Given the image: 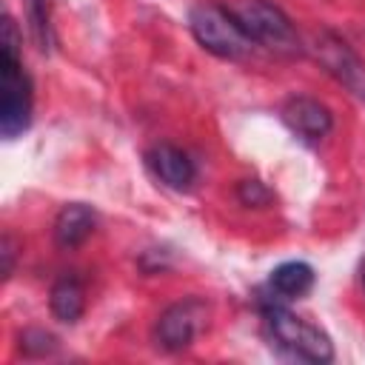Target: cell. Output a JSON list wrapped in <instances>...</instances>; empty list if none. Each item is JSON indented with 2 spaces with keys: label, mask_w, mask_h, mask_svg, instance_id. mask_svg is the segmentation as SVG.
Here are the masks:
<instances>
[{
  "label": "cell",
  "mask_w": 365,
  "mask_h": 365,
  "mask_svg": "<svg viewBox=\"0 0 365 365\" xmlns=\"http://www.w3.org/2000/svg\"><path fill=\"white\" fill-rule=\"evenodd\" d=\"M20 29L6 14L0 34V134L6 140L20 137L31 123V80L20 57Z\"/></svg>",
  "instance_id": "obj_1"
},
{
  "label": "cell",
  "mask_w": 365,
  "mask_h": 365,
  "mask_svg": "<svg viewBox=\"0 0 365 365\" xmlns=\"http://www.w3.org/2000/svg\"><path fill=\"white\" fill-rule=\"evenodd\" d=\"M228 11L237 17L240 29L248 34V40L254 46H262L279 57L302 54L299 34H297L291 17L279 6H274L268 0H234V3H228Z\"/></svg>",
  "instance_id": "obj_2"
},
{
  "label": "cell",
  "mask_w": 365,
  "mask_h": 365,
  "mask_svg": "<svg viewBox=\"0 0 365 365\" xmlns=\"http://www.w3.org/2000/svg\"><path fill=\"white\" fill-rule=\"evenodd\" d=\"M188 26H191L194 40L205 51H211L214 57L242 60L254 48V43L248 40V34L240 29L237 17L222 3H214V0L197 3L191 9V14H188Z\"/></svg>",
  "instance_id": "obj_3"
},
{
  "label": "cell",
  "mask_w": 365,
  "mask_h": 365,
  "mask_svg": "<svg viewBox=\"0 0 365 365\" xmlns=\"http://www.w3.org/2000/svg\"><path fill=\"white\" fill-rule=\"evenodd\" d=\"M265 328H268V336L288 354L299 356V359H308V362H331L334 359V342L331 336L297 317L294 311L282 308V305H265Z\"/></svg>",
  "instance_id": "obj_4"
},
{
  "label": "cell",
  "mask_w": 365,
  "mask_h": 365,
  "mask_svg": "<svg viewBox=\"0 0 365 365\" xmlns=\"http://www.w3.org/2000/svg\"><path fill=\"white\" fill-rule=\"evenodd\" d=\"M205 325H208V302H202L200 297H188L168 305L157 317L154 339L163 351H182L197 339V334Z\"/></svg>",
  "instance_id": "obj_5"
},
{
  "label": "cell",
  "mask_w": 365,
  "mask_h": 365,
  "mask_svg": "<svg viewBox=\"0 0 365 365\" xmlns=\"http://www.w3.org/2000/svg\"><path fill=\"white\" fill-rule=\"evenodd\" d=\"M314 54L339 86H345L356 100L365 103V63L339 34L319 31L314 37Z\"/></svg>",
  "instance_id": "obj_6"
},
{
  "label": "cell",
  "mask_w": 365,
  "mask_h": 365,
  "mask_svg": "<svg viewBox=\"0 0 365 365\" xmlns=\"http://www.w3.org/2000/svg\"><path fill=\"white\" fill-rule=\"evenodd\" d=\"M282 123L305 143H319L334 128V117L328 106H322L314 97H291L282 106Z\"/></svg>",
  "instance_id": "obj_7"
},
{
  "label": "cell",
  "mask_w": 365,
  "mask_h": 365,
  "mask_svg": "<svg viewBox=\"0 0 365 365\" xmlns=\"http://www.w3.org/2000/svg\"><path fill=\"white\" fill-rule=\"evenodd\" d=\"M145 160H148V168L154 171V177H157L163 185H168V188H177V191L191 188V182H194V177H197L194 160H191L182 148H177V145H171V143L154 145V148L145 154Z\"/></svg>",
  "instance_id": "obj_8"
},
{
  "label": "cell",
  "mask_w": 365,
  "mask_h": 365,
  "mask_svg": "<svg viewBox=\"0 0 365 365\" xmlns=\"http://www.w3.org/2000/svg\"><path fill=\"white\" fill-rule=\"evenodd\" d=\"M94 225H97V214H94L88 205H83V202H68V205L60 208V214H57V220H54V242H57L60 248L71 251V248L83 245V242L91 237Z\"/></svg>",
  "instance_id": "obj_9"
},
{
  "label": "cell",
  "mask_w": 365,
  "mask_h": 365,
  "mask_svg": "<svg viewBox=\"0 0 365 365\" xmlns=\"http://www.w3.org/2000/svg\"><path fill=\"white\" fill-rule=\"evenodd\" d=\"M48 308L54 319L74 325L86 311V285L77 274H60L48 294Z\"/></svg>",
  "instance_id": "obj_10"
},
{
  "label": "cell",
  "mask_w": 365,
  "mask_h": 365,
  "mask_svg": "<svg viewBox=\"0 0 365 365\" xmlns=\"http://www.w3.org/2000/svg\"><path fill=\"white\" fill-rule=\"evenodd\" d=\"M311 285H314V268L308 262L291 259L271 271V291L282 299H297V297L308 294Z\"/></svg>",
  "instance_id": "obj_11"
},
{
  "label": "cell",
  "mask_w": 365,
  "mask_h": 365,
  "mask_svg": "<svg viewBox=\"0 0 365 365\" xmlns=\"http://www.w3.org/2000/svg\"><path fill=\"white\" fill-rule=\"evenodd\" d=\"M20 342H23V351L31 354V356H43V354H51V351L57 348V339H54L48 331H43V328H29V331H23Z\"/></svg>",
  "instance_id": "obj_12"
},
{
  "label": "cell",
  "mask_w": 365,
  "mask_h": 365,
  "mask_svg": "<svg viewBox=\"0 0 365 365\" xmlns=\"http://www.w3.org/2000/svg\"><path fill=\"white\" fill-rule=\"evenodd\" d=\"M29 17H31V29L34 37L40 43V48H48V14H46V0H29Z\"/></svg>",
  "instance_id": "obj_13"
},
{
  "label": "cell",
  "mask_w": 365,
  "mask_h": 365,
  "mask_svg": "<svg viewBox=\"0 0 365 365\" xmlns=\"http://www.w3.org/2000/svg\"><path fill=\"white\" fill-rule=\"evenodd\" d=\"M237 197H240L242 205H265V202L271 200L268 188H265L262 182H257V180H242V182L237 185Z\"/></svg>",
  "instance_id": "obj_14"
},
{
  "label": "cell",
  "mask_w": 365,
  "mask_h": 365,
  "mask_svg": "<svg viewBox=\"0 0 365 365\" xmlns=\"http://www.w3.org/2000/svg\"><path fill=\"white\" fill-rule=\"evenodd\" d=\"M0 257H3V277L9 279L11 271H14V240L6 234L3 242H0Z\"/></svg>",
  "instance_id": "obj_15"
},
{
  "label": "cell",
  "mask_w": 365,
  "mask_h": 365,
  "mask_svg": "<svg viewBox=\"0 0 365 365\" xmlns=\"http://www.w3.org/2000/svg\"><path fill=\"white\" fill-rule=\"evenodd\" d=\"M362 288H365V262H362Z\"/></svg>",
  "instance_id": "obj_16"
}]
</instances>
